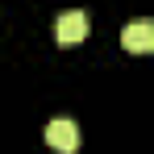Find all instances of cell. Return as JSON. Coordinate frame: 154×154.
Segmentation results:
<instances>
[{
  "label": "cell",
  "instance_id": "1",
  "mask_svg": "<svg viewBox=\"0 0 154 154\" xmlns=\"http://www.w3.org/2000/svg\"><path fill=\"white\" fill-rule=\"evenodd\" d=\"M88 38V13L83 8H67V13H58V21H54V42H63V46H75Z\"/></svg>",
  "mask_w": 154,
  "mask_h": 154
},
{
  "label": "cell",
  "instance_id": "2",
  "mask_svg": "<svg viewBox=\"0 0 154 154\" xmlns=\"http://www.w3.org/2000/svg\"><path fill=\"white\" fill-rule=\"evenodd\" d=\"M46 142H50L54 150L71 154L79 146V125L71 121V117H50V121H46Z\"/></svg>",
  "mask_w": 154,
  "mask_h": 154
},
{
  "label": "cell",
  "instance_id": "3",
  "mask_svg": "<svg viewBox=\"0 0 154 154\" xmlns=\"http://www.w3.org/2000/svg\"><path fill=\"white\" fill-rule=\"evenodd\" d=\"M121 42H125V50L142 54V50H154V21L150 17H137V21H129L121 29Z\"/></svg>",
  "mask_w": 154,
  "mask_h": 154
}]
</instances>
